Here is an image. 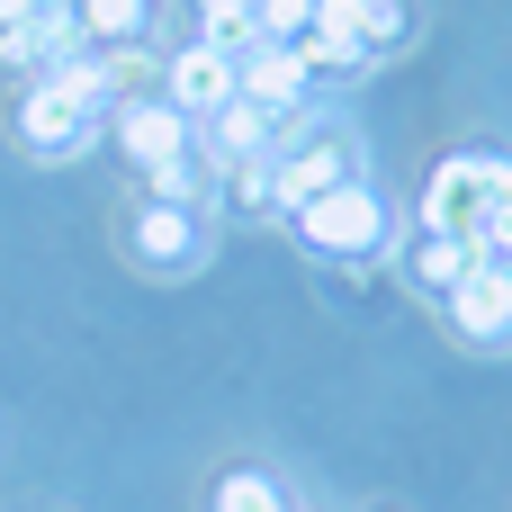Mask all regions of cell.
I'll use <instances>...</instances> for the list:
<instances>
[{
	"label": "cell",
	"mask_w": 512,
	"mask_h": 512,
	"mask_svg": "<svg viewBox=\"0 0 512 512\" xmlns=\"http://www.w3.org/2000/svg\"><path fill=\"white\" fill-rule=\"evenodd\" d=\"M288 234L315 252V261H396L405 252V216H396V198L360 171V180H342V189H324V198H306L297 216H288Z\"/></svg>",
	"instance_id": "1"
},
{
	"label": "cell",
	"mask_w": 512,
	"mask_h": 512,
	"mask_svg": "<svg viewBox=\"0 0 512 512\" xmlns=\"http://www.w3.org/2000/svg\"><path fill=\"white\" fill-rule=\"evenodd\" d=\"M468 261H477V243H459V234H414V243H405V270H414V288H423L432 306L468 279Z\"/></svg>",
	"instance_id": "10"
},
{
	"label": "cell",
	"mask_w": 512,
	"mask_h": 512,
	"mask_svg": "<svg viewBox=\"0 0 512 512\" xmlns=\"http://www.w3.org/2000/svg\"><path fill=\"white\" fill-rule=\"evenodd\" d=\"M495 189H504V162L495 153H450L432 180H423V225L414 234H477V216L495 207Z\"/></svg>",
	"instance_id": "3"
},
{
	"label": "cell",
	"mask_w": 512,
	"mask_h": 512,
	"mask_svg": "<svg viewBox=\"0 0 512 512\" xmlns=\"http://www.w3.org/2000/svg\"><path fill=\"white\" fill-rule=\"evenodd\" d=\"M27 18H36V0H0V36H9V27H27Z\"/></svg>",
	"instance_id": "16"
},
{
	"label": "cell",
	"mask_w": 512,
	"mask_h": 512,
	"mask_svg": "<svg viewBox=\"0 0 512 512\" xmlns=\"http://www.w3.org/2000/svg\"><path fill=\"white\" fill-rule=\"evenodd\" d=\"M216 512H297V504L270 468H234V477H216Z\"/></svg>",
	"instance_id": "12"
},
{
	"label": "cell",
	"mask_w": 512,
	"mask_h": 512,
	"mask_svg": "<svg viewBox=\"0 0 512 512\" xmlns=\"http://www.w3.org/2000/svg\"><path fill=\"white\" fill-rule=\"evenodd\" d=\"M108 126H117L126 162H135L153 189H162V180L189 162V144H198V135H189V117H180L171 99H117V108H108Z\"/></svg>",
	"instance_id": "5"
},
{
	"label": "cell",
	"mask_w": 512,
	"mask_h": 512,
	"mask_svg": "<svg viewBox=\"0 0 512 512\" xmlns=\"http://www.w3.org/2000/svg\"><path fill=\"white\" fill-rule=\"evenodd\" d=\"M477 261H512V162H504V189H495V207L477 216Z\"/></svg>",
	"instance_id": "14"
},
{
	"label": "cell",
	"mask_w": 512,
	"mask_h": 512,
	"mask_svg": "<svg viewBox=\"0 0 512 512\" xmlns=\"http://www.w3.org/2000/svg\"><path fill=\"white\" fill-rule=\"evenodd\" d=\"M198 18H207V27H225V18H252V0H198Z\"/></svg>",
	"instance_id": "15"
},
{
	"label": "cell",
	"mask_w": 512,
	"mask_h": 512,
	"mask_svg": "<svg viewBox=\"0 0 512 512\" xmlns=\"http://www.w3.org/2000/svg\"><path fill=\"white\" fill-rule=\"evenodd\" d=\"M99 117H108V108H99V99H81V90H72V81H54V72L18 99V135H27V153H45V162H72V153L99 135Z\"/></svg>",
	"instance_id": "4"
},
{
	"label": "cell",
	"mask_w": 512,
	"mask_h": 512,
	"mask_svg": "<svg viewBox=\"0 0 512 512\" xmlns=\"http://www.w3.org/2000/svg\"><path fill=\"white\" fill-rule=\"evenodd\" d=\"M72 18H81V36L108 54V45H144V27H153V0H81Z\"/></svg>",
	"instance_id": "11"
},
{
	"label": "cell",
	"mask_w": 512,
	"mask_h": 512,
	"mask_svg": "<svg viewBox=\"0 0 512 512\" xmlns=\"http://www.w3.org/2000/svg\"><path fill=\"white\" fill-rule=\"evenodd\" d=\"M162 99H171L180 117H216V108L234 99V54H216L207 36H189V45L162 63Z\"/></svg>",
	"instance_id": "9"
},
{
	"label": "cell",
	"mask_w": 512,
	"mask_h": 512,
	"mask_svg": "<svg viewBox=\"0 0 512 512\" xmlns=\"http://www.w3.org/2000/svg\"><path fill=\"white\" fill-rule=\"evenodd\" d=\"M252 27L270 45H306L315 36V0H252Z\"/></svg>",
	"instance_id": "13"
},
{
	"label": "cell",
	"mask_w": 512,
	"mask_h": 512,
	"mask_svg": "<svg viewBox=\"0 0 512 512\" xmlns=\"http://www.w3.org/2000/svg\"><path fill=\"white\" fill-rule=\"evenodd\" d=\"M450 333L477 351H512V261H468V279L441 297Z\"/></svg>",
	"instance_id": "6"
},
{
	"label": "cell",
	"mask_w": 512,
	"mask_h": 512,
	"mask_svg": "<svg viewBox=\"0 0 512 512\" xmlns=\"http://www.w3.org/2000/svg\"><path fill=\"white\" fill-rule=\"evenodd\" d=\"M405 27H414L405 0H315V36L297 54H306V72H360V63L396 54Z\"/></svg>",
	"instance_id": "2"
},
{
	"label": "cell",
	"mask_w": 512,
	"mask_h": 512,
	"mask_svg": "<svg viewBox=\"0 0 512 512\" xmlns=\"http://www.w3.org/2000/svg\"><path fill=\"white\" fill-rule=\"evenodd\" d=\"M306 54L297 45H270V36H252L243 54H234V90L252 99V108H270L279 126H297V108H306Z\"/></svg>",
	"instance_id": "7"
},
{
	"label": "cell",
	"mask_w": 512,
	"mask_h": 512,
	"mask_svg": "<svg viewBox=\"0 0 512 512\" xmlns=\"http://www.w3.org/2000/svg\"><path fill=\"white\" fill-rule=\"evenodd\" d=\"M126 243H135L144 270H198L207 261V216L180 207V198H144L135 225H126Z\"/></svg>",
	"instance_id": "8"
},
{
	"label": "cell",
	"mask_w": 512,
	"mask_h": 512,
	"mask_svg": "<svg viewBox=\"0 0 512 512\" xmlns=\"http://www.w3.org/2000/svg\"><path fill=\"white\" fill-rule=\"evenodd\" d=\"M72 9H81V0H36V18H72Z\"/></svg>",
	"instance_id": "17"
}]
</instances>
